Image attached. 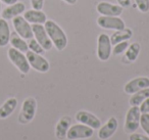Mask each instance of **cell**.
Returning <instances> with one entry per match:
<instances>
[{
  "label": "cell",
  "instance_id": "ba28073f",
  "mask_svg": "<svg viewBox=\"0 0 149 140\" xmlns=\"http://www.w3.org/2000/svg\"><path fill=\"white\" fill-rule=\"evenodd\" d=\"M13 26L15 30V33L21 36L23 39H32L34 37L33 31H32V26L29 22L25 20V18L19 15L13 19Z\"/></svg>",
  "mask_w": 149,
  "mask_h": 140
},
{
  "label": "cell",
  "instance_id": "cb8c5ba5",
  "mask_svg": "<svg viewBox=\"0 0 149 140\" xmlns=\"http://www.w3.org/2000/svg\"><path fill=\"white\" fill-rule=\"evenodd\" d=\"M28 47H29V50L35 52V53L41 54V55L45 52L44 48L40 45V43L34 37L32 39H29V41H28Z\"/></svg>",
  "mask_w": 149,
  "mask_h": 140
},
{
  "label": "cell",
  "instance_id": "e0dca14e",
  "mask_svg": "<svg viewBox=\"0 0 149 140\" xmlns=\"http://www.w3.org/2000/svg\"><path fill=\"white\" fill-rule=\"evenodd\" d=\"M24 18L27 22L30 24H40V25H44L45 22L47 21V17H46L45 13L42 10H37V9H30L24 13Z\"/></svg>",
  "mask_w": 149,
  "mask_h": 140
},
{
  "label": "cell",
  "instance_id": "8fae6325",
  "mask_svg": "<svg viewBox=\"0 0 149 140\" xmlns=\"http://www.w3.org/2000/svg\"><path fill=\"white\" fill-rule=\"evenodd\" d=\"M96 10L99 15H106V17H120L124 11V8L118 4L101 1L96 6Z\"/></svg>",
  "mask_w": 149,
  "mask_h": 140
},
{
  "label": "cell",
  "instance_id": "d6a6232c",
  "mask_svg": "<svg viewBox=\"0 0 149 140\" xmlns=\"http://www.w3.org/2000/svg\"><path fill=\"white\" fill-rule=\"evenodd\" d=\"M62 1H64V2L68 3V4H70V5H74L77 3L78 0H62Z\"/></svg>",
  "mask_w": 149,
  "mask_h": 140
},
{
  "label": "cell",
  "instance_id": "9a60e30c",
  "mask_svg": "<svg viewBox=\"0 0 149 140\" xmlns=\"http://www.w3.org/2000/svg\"><path fill=\"white\" fill-rule=\"evenodd\" d=\"M26 10V6L23 2H17L15 4L8 5L6 8H4L1 13V15H2V19L6 20H13L15 19V17H19L22 13H24Z\"/></svg>",
  "mask_w": 149,
  "mask_h": 140
},
{
  "label": "cell",
  "instance_id": "83f0119b",
  "mask_svg": "<svg viewBox=\"0 0 149 140\" xmlns=\"http://www.w3.org/2000/svg\"><path fill=\"white\" fill-rule=\"evenodd\" d=\"M129 140H149L148 135H142V134L139 133H131Z\"/></svg>",
  "mask_w": 149,
  "mask_h": 140
},
{
  "label": "cell",
  "instance_id": "d4e9b609",
  "mask_svg": "<svg viewBox=\"0 0 149 140\" xmlns=\"http://www.w3.org/2000/svg\"><path fill=\"white\" fill-rule=\"evenodd\" d=\"M129 45H130V44H129L128 41L120 42V43L113 45V47H112V53H113L114 55H120V54L124 53V52L126 51Z\"/></svg>",
  "mask_w": 149,
  "mask_h": 140
},
{
  "label": "cell",
  "instance_id": "7a4b0ae2",
  "mask_svg": "<svg viewBox=\"0 0 149 140\" xmlns=\"http://www.w3.org/2000/svg\"><path fill=\"white\" fill-rule=\"evenodd\" d=\"M37 111V101L34 97H28L22 104L21 113L19 115V122L23 125L29 124L35 118Z\"/></svg>",
  "mask_w": 149,
  "mask_h": 140
},
{
  "label": "cell",
  "instance_id": "4316f807",
  "mask_svg": "<svg viewBox=\"0 0 149 140\" xmlns=\"http://www.w3.org/2000/svg\"><path fill=\"white\" fill-rule=\"evenodd\" d=\"M136 7L143 13L149 11V0H135Z\"/></svg>",
  "mask_w": 149,
  "mask_h": 140
},
{
  "label": "cell",
  "instance_id": "f546056e",
  "mask_svg": "<svg viewBox=\"0 0 149 140\" xmlns=\"http://www.w3.org/2000/svg\"><path fill=\"white\" fill-rule=\"evenodd\" d=\"M139 109H140L141 113H149V97L145 99V100L139 105Z\"/></svg>",
  "mask_w": 149,
  "mask_h": 140
},
{
  "label": "cell",
  "instance_id": "52a82bcc",
  "mask_svg": "<svg viewBox=\"0 0 149 140\" xmlns=\"http://www.w3.org/2000/svg\"><path fill=\"white\" fill-rule=\"evenodd\" d=\"M26 56L27 60L29 62V64L31 68H33L34 70H36L37 72L40 73H47L50 69V64L44 56H42L41 54L35 53V52L28 50L26 52Z\"/></svg>",
  "mask_w": 149,
  "mask_h": 140
},
{
  "label": "cell",
  "instance_id": "8992f818",
  "mask_svg": "<svg viewBox=\"0 0 149 140\" xmlns=\"http://www.w3.org/2000/svg\"><path fill=\"white\" fill-rule=\"evenodd\" d=\"M94 129L84 125V124H76L70 126L66 134V138L68 140H79V139H88L93 136Z\"/></svg>",
  "mask_w": 149,
  "mask_h": 140
},
{
  "label": "cell",
  "instance_id": "4dcf8cb0",
  "mask_svg": "<svg viewBox=\"0 0 149 140\" xmlns=\"http://www.w3.org/2000/svg\"><path fill=\"white\" fill-rule=\"evenodd\" d=\"M120 6H122L123 8H128L131 6V0H116Z\"/></svg>",
  "mask_w": 149,
  "mask_h": 140
},
{
  "label": "cell",
  "instance_id": "f1b7e54d",
  "mask_svg": "<svg viewBox=\"0 0 149 140\" xmlns=\"http://www.w3.org/2000/svg\"><path fill=\"white\" fill-rule=\"evenodd\" d=\"M31 5L33 9L42 10L44 6V0H31Z\"/></svg>",
  "mask_w": 149,
  "mask_h": 140
},
{
  "label": "cell",
  "instance_id": "1f68e13d",
  "mask_svg": "<svg viewBox=\"0 0 149 140\" xmlns=\"http://www.w3.org/2000/svg\"><path fill=\"white\" fill-rule=\"evenodd\" d=\"M0 1L6 5H11V4H15V3L17 2V0H0Z\"/></svg>",
  "mask_w": 149,
  "mask_h": 140
},
{
  "label": "cell",
  "instance_id": "9c48e42d",
  "mask_svg": "<svg viewBox=\"0 0 149 140\" xmlns=\"http://www.w3.org/2000/svg\"><path fill=\"white\" fill-rule=\"evenodd\" d=\"M32 31H33L34 38L39 42L40 45L44 48L45 51H48V50L51 49L53 44H52L51 40H50L49 36H48L47 32H46L44 25L34 24V25H32Z\"/></svg>",
  "mask_w": 149,
  "mask_h": 140
},
{
  "label": "cell",
  "instance_id": "ffe728a7",
  "mask_svg": "<svg viewBox=\"0 0 149 140\" xmlns=\"http://www.w3.org/2000/svg\"><path fill=\"white\" fill-rule=\"evenodd\" d=\"M140 48L141 46L138 42H134V43L130 44L128 46V48H127L124 58H123L124 62H127V64L134 62L137 60V57H138L139 53H140Z\"/></svg>",
  "mask_w": 149,
  "mask_h": 140
},
{
  "label": "cell",
  "instance_id": "5bb4252c",
  "mask_svg": "<svg viewBox=\"0 0 149 140\" xmlns=\"http://www.w3.org/2000/svg\"><path fill=\"white\" fill-rule=\"evenodd\" d=\"M118 127V122L114 117H111L107 120L103 126L99 128L98 131V138L101 140H107L116 132Z\"/></svg>",
  "mask_w": 149,
  "mask_h": 140
},
{
  "label": "cell",
  "instance_id": "603a6c76",
  "mask_svg": "<svg viewBox=\"0 0 149 140\" xmlns=\"http://www.w3.org/2000/svg\"><path fill=\"white\" fill-rule=\"evenodd\" d=\"M148 97H149V87L148 88L142 89V90L132 94L130 100H129V103H130L131 106H139Z\"/></svg>",
  "mask_w": 149,
  "mask_h": 140
},
{
  "label": "cell",
  "instance_id": "44dd1931",
  "mask_svg": "<svg viewBox=\"0 0 149 140\" xmlns=\"http://www.w3.org/2000/svg\"><path fill=\"white\" fill-rule=\"evenodd\" d=\"M10 29L6 20L0 19V47H4L10 40Z\"/></svg>",
  "mask_w": 149,
  "mask_h": 140
},
{
  "label": "cell",
  "instance_id": "7402d4cb",
  "mask_svg": "<svg viewBox=\"0 0 149 140\" xmlns=\"http://www.w3.org/2000/svg\"><path fill=\"white\" fill-rule=\"evenodd\" d=\"M9 43L11 44V46H13V48L19 50L21 52H24V53H26V52L29 50V47H28V42L26 41L25 39H23L21 36L17 35L15 32L10 35Z\"/></svg>",
  "mask_w": 149,
  "mask_h": 140
},
{
  "label": "cell",
  "instance_id": "d6986e66",
  "mask_svg": "<svg viewBox=\"0 0 149 140\" xmlns=\"http://www.w3.org/2000/svg\"><path fill=\"white\" fill-rule=\"evenodd\" d=\"M132 36H133L132 30L129 29V28H125V29L120 30V31H116L109 38H110V42H111L112 46H113L116 44L120 43V42L129 41L132 38Z\"/></svg>",
  "mask_w": 149,
  "mask_h": 140
},
{
  "label": "cell",
  "instance_id": "ac0fdd59",
  "mask_svg": "<svg viewBox=\"0 0 149 140\" xmlns=\"http://www.w3.org/2000/svg\"><path fill=\"white\" fill-rule=\"evenodd\" d=\"M17 106V99L15 97H10L7 100H5L4 103L0 106V119L4 120L6 118H8L15 111Z\"/></svg>",
  "mask_w": 149,
  "mask_h": 140
},
{
  "label": "cell",
  "instance_id": "836d02e7",
  "mask_svg": "<svg viewBox=\"0 0 149 140\" xmlns=\"http://www.w3.org/2000/svg\"><path fill=\"white\" fill-rule=\"evenodd\" d=\"M0 15H1V1H0Z\"/></svg>",
  "mask_w": 149,
  "mask_h": 140
},
{
  "label": "cell",
  "instance_id": "7c38bea8",
  "mask_svg": "<svg viewBox=\"0 0 149 140\" xmlns=\"http://www.w3.org/2000/svg\"><path fill=\"white\" fill-rule=\"evenodd\" d=\"M149 87V78L148 77H137L130 80L124 87V91L127 94H134L142 89Z\"/></svg>",
  "mask_w": 149,
  "mask_h": 140
},
{
  "label": "cell",
  "instance_id": "5b68a950",
  "mask_svg": "<svg viewBox=\"0 0 149 140\" xmlns=\"http://www.w3.org/2000/svg\"><path fill=\"white\" fill-rule=\"evenodd\" d=\"M112 52V44L107 34H100L97 39V57L101 62L109 60Z\"/></svg>",
  "mask_w": 149,
  "mask_h": 140
},
{
  "label": "cell",
  "instance_id": "4fadbf2b",
  "mask_svg": "<svg viewBox=\"0 0 149 140\" xmlns=\"http://www.w3.org/2000/svg\"><path fill=\"white\" fill-rule=\"evenodd\" d=\"M76 120L79 123L84 124L92 129H99L101 127V121L95 115L86 111H80L76 113Z\"/></svg>",
  "mask_w": 149,
  "mask_h": 140
},
{
  "label": "cell",
  "instance_id": "3957f363",
  "mask_svg": "<svg viewBox=\"0 0 149 140\" xmlns=\"http://www.w3.org/2000/svg\"><path fill=\"white\" fill-rule=\"evenodd\" d=\"M8 58L13 66H15L17 68V70L23 74H28L30 72V66L29 62L27 60V56L24 54V52H21L19 50L15 49L13 47H10L7 52Z\"/></svg>",
  "mask_w": 149,
  "mask_h": 140
},
{
  "label": "cell",
  "instance_id": "6da1fadb",
  "mask_svg": "<svg viewBox=\"0 0 149 140\" xmlns=\"http://www.w3.org/2000/svg\"><path fill=\"white\" fill-rule=\"evenodd\" d=\"M44 27L53 46L58 51H62L68 46V36L62 28L51 20H47L44 24Z\"/></svg>",
  "mask_w": 149,
  "mask_h": 140
},
{
  "label": "cell",
  "instance_id": "30bf717a",
  "mask_svg": "<svg viewBox=\"0 0 149 140\" xmlns=\"http://www.w3.org/2000/svg\"><path fill=\"white\" fill-rule=\"evenodd\" d=\"M97 25L102 29L106 30H114L120 31L126 28L124 21L120 17H106V15H100L97 19Z\"/></svg>",
  "mask_w": 149,
  "mask_h": 140
},
{
  "label": "cell",
  "instance_id": "2e32d148",
  "mask_svg": "<svg viewBox=\"0 0 149 140\" xmlns=\"http://www.w3.org/2000/svg\"><path fill=\"white\" fill-rule=\"evenodd\" d=\"M72 126V118L70 117H62L59 121L57 122L55 126V136L58 140H63L66 138V134Z\"/></svg>",
  "mask_w": 149,
  "mask_h": 140
},
{
  "label": "cell",
  "instance_id": "277c9868",
  "mask_svg": "<svg viewBox=\"0 0 149 140\" xmlns=\"http://www.w3.org/2000/svg\"><path fill=\"white\" fill-rule=\"evenodd\" d=\"M140 117L141 111L139 109V106H131L126 115L125 120L124 130L126 133L131 134L134 133L140 127Z\"/></svg>",
  "mask_w": 149,
  "mask_h": 140
},
{
  "label": "cell",
  "instance_id": "484cf974",
  "mask_svg": "<svg viewBox=\"0 0 149 140\" xmlns=\"http://www.w3.org/2000/svg\"><path fill=\"white\" fill-rule=\"evenodd\" d=\"M140 126L143 131L149 136V113H141L140 117Z\"/></svg>",
  "mask_w": 149,
  "mask_h": 140
}]
</instances>
